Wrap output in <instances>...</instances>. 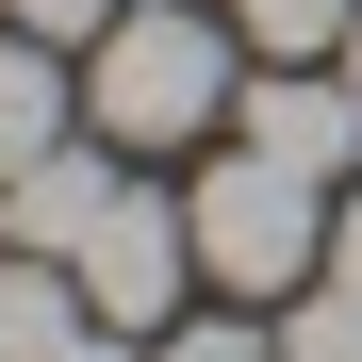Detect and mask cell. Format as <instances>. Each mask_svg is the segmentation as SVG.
Listing matches in <instances>:
<instances>
[{"instance_id":"1","label":"cell","mask_w":362,"mask_h":362,"mask_svg":"<svg viewBox=\"0 0 362 362\" xmlns=\"http://www.w3.org/2000/svg\"><path fill=\"white\" fill-rule=\"evenodd\" d=\"M83 115H99V148H198L230 115V33L198 0H132L83 66Z\"/></svg>"},{"instance_id":"2","label":"cell","mask_w":362,"mask_h":362,"mask_svg":"<svg viewBox=\"0 0 362 362\" xmlns=\"http://www.w3.org/2000/svg\"><path fill=\"white\" fill-rule=\"evenodd\" d=\"M181 214H198V280H230V296H313L329 280V181L280 165V148H230Z\"/></svg>"},{"instance_id":"3","label":"cell","mask_w":362,"mask_h":362,"mask_svg":"<svg viewBox=\"0 0 362 362\" xmlns=\"http://www.w3.org/2000/svg\"><path fill=\"white\" fill-rule=\"evenodd\" d=\"M181 280H198V214H181V198H115V214L83 230V296H99L115 329H165Z\"/></svg>"},{"instance_id":"4","label":"cell","mask_w":362,"mask_h":362,"mask_svg":"<svg viewBox=\"0 0 362 362\" xmlns=\"http://www.w3.org/2000/svg\"><path fill=\"white\" fill-rule=\"evenodd\" d=\"M247 148L346 181V165H362V83H346V66H329V83H313V66H264V83H247Z\"/></svg>"},{"instance_id":"5","label":"cell","mask_w":362,"mask_h":362,"mask_svg":"<svg viewBox=\"0 0 362 362\" xmlns=\"http://www.w3.org/2000/svg\"><path fill=\"white\" fill-rule=\"evenodd\" d=\"M132 198V181H115V148H49L33 181H0V230H17V247H49V264H83V230Z\"/></svg>"},{"instance_id":"6","label":"cell","mask_w":362,"mask_h":362,"mask_svg":"<svg viewBox=\"0 0 362 362\" xmlns=\"http://www.w3.org/2000/svg\"><path fill=\"white\" fill-rule=\"evenodd\" d=\"M66 66H49V33H17V17H0V181H33L49 148H66Z\"/></svg>"},{"instance_id":"7","label":"cell","mask_w":362,"mask_h":362,"mask_svg":"<svg viewBox=\"0 0 362 362\" xmlns=\"http://www.w3.org/2000/svg\"><path fill=\"white\" fill-rule=\"evenodd\" d=\"M83 264H49V247H17L0 264V362H83Z\"/></svg>"},{"instance_id":"8","label":"cell","mask_w":362,"mask_h":362,"mask_svg":"<svg viewBox=\"0 0 362 362\" xmlns=\"http://www.w3.org/2000/svg\"><path fill=\"white\" fill-rule=\"evenodd\" d=\"M230 17H247L264 66H313V49H346V33H362V0H230Z\"/></svg>"},{"instance_id":"9","label":"cell","mask_w":362,"mask_h":362,"mask_svg":"<svg viewBox=\"0 0 362 362\" xmlns=\"http://www.w3.org/2000/svg\"><path fill=\"white\" fill-rule=\"evenodd\" d=\"M280 362H362V296H346V280H313V296L280 313Z\"/></svg>"},{"instance_id":"10","label":"cell","mask_w":362,"mask_h":362,"mask_svg":"<svg viewBox=\"0 0 362 362\" xmlns=\"http://www.w3.org/2000/svg\"><path fill=\"white\" fill-rule=\"evenodd\" d=\"M0 17H17V33H49V49H99L132 0H0Z\"/></svg>"},{"instance_id":"11","label":"cell","mask_w":362,"mask_h":362,"mask_svg":"<svg viewBox=\"0 0 362 362\" xmlns=\"http://www.w3.org/2000/svg\"><path fill=\"white\" fill-rule=\"evenodd\" d=\"M165 362H280V346H264L247 313H198V329H165Z\"/></svg>"},{"instance_id":"12","label":"cell","mask_w":362,"mask_h":362,"mask_svg":"<svg viewBox=\"0 0 362 362\" xmlns=\"http://www.w3.org/2000/svg\"><path fill=\"white\" fill-rule=\"evenodd\" d=\"M329 280H346V296H362V198H346V214H329Z\"/></svg>"},{"instance_id":"13","label":"cell","mask_w":362,"mask_h":362,"mask_svg":"<svg viewBox=\"0 0 362 362\" xmlns=\"http://www.w3.org/2000/svg\"><path fill=\"white\" fill-rule=\"evenodd\" d=\"M83 362H132V329H83Z\"/></svg>"},{"instance_id":"14","label":"cell","mask_w":362,"mask_h":362,"mask_svg":"<svg viewBox=\"0 0 362 362\" xmlns=\"http://www.w3.org/2000/svg\"><path fill=\"white\" fill-rule=\"evenodd\" d=\"M329 66H346V83H362V33H346V49H329Z\"/></svg>"}]
</instances>
